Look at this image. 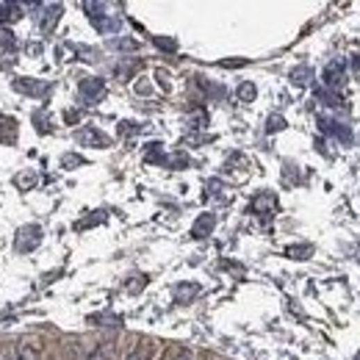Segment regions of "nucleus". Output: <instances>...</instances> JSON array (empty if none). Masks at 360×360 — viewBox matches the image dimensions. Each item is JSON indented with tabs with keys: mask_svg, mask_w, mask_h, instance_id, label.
Instances as JSON below:
<instances>
[{
	"mask_svg": "<svg viewBox=\"0 0 360 360\" xmlns=\"http://www.w3.org/2000/svg\"><path fill=\"white\" fill-rule=\"evenodd\" d=\"M153 42H156L161 50H170V53H175V50H178V42H175V39H167V36H153Z\"/></svg>",
	"mask_w": 360,
	"mask_h": 360,
	"instance_id": "nucleus-20",
	"label": "nucleus"
},
{
	"mask_svg": "<svg viewBox=\"0 0 360 360\" xmlns=\"http://www.w3.org/2000/svg\"><path fill=\"white\" fill-rule=\"evenodd\" d=\"M145 161H147V164H167L170 158L164 156V145L150 142V145H147V150H145Z\"/></svg>",
	"mask_w": 360,
	"mask_h": 360,
	"instance_id": "nucleus-12",
	"label": "nucleus"
},
{
	"mask_svg": "<svg viewBox=\"0 0 360 360\" xmlns=\"http://www.w3.org/2000/svg\"><path fill=\"white\" fill-rule=\"evenodd\" d=\"M249 211H252L255 216H261V219H272L275 211H277V197H275L272 191H263V194H258V197L252 199Z\"/></svg>",
	"mask_w": 360,
	"mask_h": 360,
	"instance_id": "nucleus-8",
	"label": "nucleus"
},
{
	"mask_svg": "<svg viewBox=\"0 0 360 360\" xmlns=\"http://www.w3.org/2000/svg\"><path fill=\"white\" fill-rule=\"evenodd\" d=\"M311 81H313V69H311L308 64L291 69V83H294V86H311Z\"/></svg>",
	"mask_w": 360,
	"mask_h": 360,
	"instance_id": "nucleus-13",
	"label": "nucleus"
},
{
	"mask_svg": "<svg viewBox=\"0 0 360 360\" xmlns=\"http://www.w3.org/2000/svg\"><path fill=\"white\" fill-rule=\"evenodd\" d=\"M39 244H42V227H39V224H25V227H19L17 236H14L17 252H31V249H36Z\"/></svg>",
	"mask_w": 360,
	"mask_h": 360,
	"instance_id": "nucleus-3",
	"label": "nucleus"
},
{
	"mask_svg": "<svg viewBox=\"0 0 360 360\" xmlns=\"http://www.w3.org/2000/svg\"><path fill=\"white\" fill-rule=\"evenodd\" d=\"M213 227H216V216H213V213H202V216L191 224V236H194V238H205V236L213 233Z\"/></svg>",
	"mask_w": 360,
	"mask_h": 360,
	"instance_id": "nucleus-11",
	"label": "nucleus"
},
{
	"mask_svg": "<svg viewBox=\"0 0 360 360\" xmlns=\"http://www.w3.org/2000/svg\"><path fill=\"white\" fill-rule=\"evenodd\" d=\"M108 44H111L114 50H136V47H139L136 39H111Z\"/></svg>",
	"mask_w": 360,
	"mask_h": 360,
	"instance_id": "nucleus-18",
	"label": "nucleus"
},
{
	"mask_svg": "<svg viewBox=\"0 0 360 360\" xmlns=\"http://www.w3.org/2000/svg\"><path fill=\"white\" fill-rule=\"evenodd\" d=\"M75 142H78L81 147H111V136H106L103 131H97V128H92V125L81 128V131L75 133Z\"/></svg>",
	"mask_w": 360,
	"mask_h": 360,
	"instance_id": "nucleus-7",
	"label": "nucleus"
},
{
	"mask_svg": "<svg viewBox=\"0 0 360 360\" xmlns=\"http://www.w3.org/2000/svg\"><path fill=\"white\" fill-rule=\"evenodd\" d=\"M236 95H238V100H241V103H252V100H255V95H258V86H255L252 81H244V83L236 89Z\"/></svg>",
	"mask_w": 360,
	"mask_h": 360,
	"instance_id": "nucleus-16",
	"label": "nucleus"
},
{
	"mask_svg": "<svg viewBox=\"0 0 360 360\" xmlns=\"http://www.w3.org/2000/svg\"><path fill=\"white\" fill-rule=\"evenodd\" d=\"M14 44H17L14 33L8 28H0V47H14Z\"/></svg>",
	"mask_w": 360,
	"mask_h": 360,
	"instance_id": "nucleus-21",
	"label": "nucleus"
},
{
	"mask_svg": "<svg viewBox=\"0 0 360 360\" xmlns=\"http://www.w3.org/2000/svg\"><path fill=\"white\" fill-rule=\"evenodd\" d=\"M61 164H64V167H78V164H83V158H81V156H64Z\"/></svg>",
	"mask_w": 360,
	"mask_h": 360,
	"instance_id": "nucleus-23",
	"label": "nucleus"
},
{
	"mask_svg": "<svg viewBox=\"0 0 360 360\" xmlns=\"http://www.w3.org/2000/svg\"><path fill=\"white\" fill-rule=\"evenodd\" d=\"M197 294H199V286H194V283H180V286H175V300L178 302H188Z\"/></svg>",
	"mask_w": 360,
	"mask_h": 360,
	"instance_id": "nucleus-15",
	"label": "nucleus"
},
{
	"mask_svg": "<svg viewBox=\"0 0 360 360\" xmlns=\"http://www.w3.org/2000/svg\"><path fill=\"white\" fill-rule=\"evenodd\" d=\"M319 128H322V133L325 136H333V139H338L341 145H352V131H350V125H344V122H338V120H330V117H319Z\"/></svg>",
	"mask_w": 360,
	"mask_h": 360,
	"instance_id": "nucleus-5",
	"label": "nucleus"
},
{
	"mask_svg": "<svg viewBox=\"0 0 360 360\" xmlns=\"http://www.w3.org/2000/svg\"><path fill=\"white\" fill-rule=\"evenodd\" d=\"M31 8L36 11V14H33V19H36V25H39V31H42V33H50V31L58 25L61 11H64V6H61V3H33Z\"/></svg>",
	"mask_w": 360,
	"mask_h": 360,
	"instance_id": "nucleus-1",
	"label": "nucleus"
},
{
	"mask_svg": "<svg viewBox=\"0 0 360 360\" xmlns=\"http://www.w3.org/2000/svg\"><path fill=\"white\" fill-rule=\"evenodd\" d=\"M316 100L327 108V111H338V114H344L347 111V103H344V97L338 95V92H330V89H319L316 92Z\"/></svg>",
	"mask_w": 360,
	"mask_h": 360,
	"instance_id": "nucleus-10",
	"label": "nucleus"
},
{
	"mask_svg": "<svg viewBox=\"0 0 360 360\" xmlns=\"http://www.w3.org/2000/svg\"><path fill=\"white\" fill-rule=\"evenodd\" d=\"M78 95H81V100L86 106H95L97 100L106 97V81H100V78H83L78 83Z\"/></svg>",
	"mask_w": 360,
	"mask_h": 360,
	"instance_id": "nucleus-4",
	"label": "nucleus"
},
{
	"mask_svg": "<svg viewBox=\"0 0 360 360\" xmlns=\"http://www.w3.org/2000/svg\"><path fill=\"white\" fill-rule=\"evenodd\" d=\"M14 89L17 92H22V95H31V97H36V100H44L47 95H50V81H36V78H17L14 81Z\"/></svg>",
	"mask_w": 360,
	"mask_h": 360,
	"instance_id": "nucleus-6",
	"label": "nucleus"
},
{
	"mask_svg": "<svg viewBox=\"0 0 360 360\" xmlns=\"http://www.w3.org/2000/svg\"><path fill=\"white\" fill-rule=\"evenodd\" d=\"M92 25H95L103 36H114V33H120V28H122V17H120V14H103V17H95Z\"/></svg>",
	"mask_w": 360,
	"mask_h": 360,
	"instance_id": "nucleus-9",
	"label": "nucleus"
},
{
	"mask_svg": "<svg viewBox=\"0 0 360 360\" xmlns=\"http://www.w3.org/2000/svg\"><path fill=\"white\" fill-rule=\"evenodd\" d=\"M19 360H39V355H36V350H31V347H25V350L19 352Z\"/></svg>",
	"mask_w": 360,
	"mask_h": 360,
	"instance_id": "nucleus-24",
	"label": "nucleus"
},
{
	"mask_svg": "<svg viewBox=\"0 0 360 360\" xmlns=\"http://www.w3.org/2000/svg\"><path fill=\"white\" fill-rule=\"evenodd\" d=\"M286 255L294 261H308L313 255V247L311 244H291V247H286Z\"/></svg>",
	"mask_w": 360,
	"mask_h": 360,
	"instance_id": "nucleus-14",
	"label": "nucleus"
},
{
	"mask_svg": "<svg viewBox=\"0 0 360 360\" xmlns=\"http://www.w3.org/2000/svg\"><path fill=\"white\" fill-rule=\"evenodd\" d=\"M125 360H147V352L145 350H136V352H131Z\"/></svg>",
	"mask_w": 360,
	"mask_h": 360,
	"instance_id": "nucleus-25",
	"label": "nucleus"
},
{
	"mask_svg": "<svg viewBox=\"0 0 360 360\" xmlns=\"http://www.w3.org/2000/svg\"><path fill=\"white\" fill-rule=\"evenodd\" d=\"M283 128H286V120H283L280 114H272L269 122H266V133H277V131H283Z\"/></svg>",
	"mask_w": 360,
	"mask_h": 360,
	"instance_id": "nucleus-19",
	"label": "nucleus"
},
{
	"mask_svg": "<svg viewBox=\"0 0 360 360\" xmlns=\"http://www.w3.org/2000/svg\"><path fill=\"white\" fill-rule=\"evenodd\" d=\"M19 6L17 3H0V25L3 22H11V19H19Z\"/></svg>",
	"mask_w": 360,
	"mask_h": 360,
	"instance_id": "nucleus-17",
	"label": "nucleus"
},
{
	"mask_svg": "<svg viewBox=\"0 0 360 360\" xmlns=\"http://www.w3.org/2000/svg\"><path fill=\"white\" fill-rule=\"evenodd\" d=\"M344 83H347V61L344 58H333L325 67V89L338 92V89H344Z\"/></svg>",
	"mask_w": 360,
	"mask_h": 360,
	"instance_id": "nucleus-2",
	"label": "nucleus"
},
{
	"mask_svg": "<svg viewBox=\"0 0 360 360\" xmlns=\"http://www.w3.org/2000/svg\"><path fill=\"white\" fill-rule=\"evenodd\" d=\"M0 360H19V352L14 347H0Z\"/></svg>",
	"mask_w": 360,
	"mask_h": 360,
	"instance_id": "nucleus-22",
	"label": "nucleus"
}]
</instances>
